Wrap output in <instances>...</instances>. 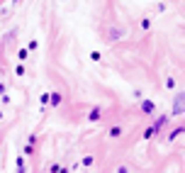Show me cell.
<instances>
[{
	"instance_id": "1",
	"label": "cell",
	"mask_w": 185,
	"mask_h": 173,
	"mask_svg": "<svg viewBox=\"0 0 185 173\" xmlns=\"http://www.w3.org/2000/svg\"><path fill=\"white\" fill-rule=\"evenodd\" d=\"M141 110H144V112H154V102L151 100H144L141 102Z\"/></svg>"
},
{
	"instance_id": "2",
	"label": "cell",
	"mask_w": 185,
	"mask_h": 173,
	"mask_svg": "<svg viewBox=\"0 0 185 173\" xmlns=\"http://www.w3.org/2000/svg\"><path fill=\"white\" fill-rule=\"evenodd\" d=\"M180 112H183V98H178L175 107H173V115H180Z\"/></svg>"
},
{
	"instance_id": "3",
	"label": "cell",
	"mask_w": 185,
	"mask_h": 173,
	"mask_svg": "<svg viewBox=\"0 0 185 173\" xmlns=\"http://www.w3.org/2000/svg\"><path fill=\"white\" fill-rule=\"evenodd\" d=\"M49 102H51V105H59V102H61V95H59V93H51V95H49Z\"/></svg>"
},
{
	"instance_id": "4",
	"label": "cell",
	"mask_w": 185,
	"mask_h": 173,
	"mask_svg": "<svg viewBox=\"0 0 185 173\" xmlns=\"http://www.w3.org/2000/svg\"><path fill=\"white\" fill-rule=\"evenodd\" d=\"M180 137H183V127H180V129H175V132L170 134V141H173V139H180Z\"/></svg>"
},
{
	"instance_id": "5",
	"label": "cell",
	"mask_w": 185,
	"mask_h": 173,
	"mask_svg": "<svg viewBox=\"0 0 185 173\" xmlns=\"http://www.w3.org/2000/svg\"><path fill=\"white\" fill-rule=\"evenodd\" d=\"M98 117H100V110H93V112L88 115V120H90V122H95V120H98Z\"/></svg>"
},
{
	"instance_id": "6",
	"label": "cell",
	"mask_w": 185,
	"mask_h": 173,
	"mask_svg": "<svg viewBox=\"0 0 185 173\" xmlns=\"http://www.w3.org/2000/svg\"><path fill=\"white\" fill-rule=\"evenodd\" d=\"M119 134H122L119 127H112V129H110V137H119Z\"/></svg>"
},
{
	"instance_id": "7",
	"label": "cell",
	"mask_w": 185,
	"mask_h": 173,
	"mask_svg": "<svg viewBox=\"0 0 185 173\" xmlns=\"http://www.w3.org/2000/svg\"><path fill=\"white\" fill-rule=\"evenodd\" d=\"M166 88H170V90H173V88H175V81H173V78H168V81H166Z\"/></svg>"
},
{
	"instance_id": "8",
	"label": "cell",
	"mask_w": 185,
	"mask_h": 173,
	"mask_svg": "<svg viewBox=\"0 0 185 173\" xmlns=\"http://www.w3.org/2000/svg\"><path fill=\"white\" fill-rule=\"evenodd\" d=\"M83 166H93V156H85L83 158Z\"/></svg>"
},
{
	"instance_id": "9",
	"label": "cell",
	"mask_w": 185,
	"mask_h": 173,
	"mask_svg": "<svg viewBox=\"0 0 185 173\" xmlns=\"http://www.w3.org/2000/svg\"><path fill=\"white\" fill-rule=\"evenodd\" d=\"M5 93V85H3V83H0V95H3Z\"/></svg>"
}]
</instances>
